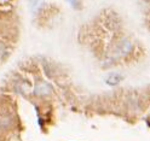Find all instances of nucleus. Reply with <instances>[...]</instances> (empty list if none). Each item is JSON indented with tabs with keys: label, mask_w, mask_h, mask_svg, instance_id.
<instances>
[{
	"label": "nucleus",
	"mask_w": 150,
	"mask_h": 141,
	"mask_svg": "<svg viewBox=\"0 0 150 141\" xmlns=\"http://www.w3.org/2000/svg\"><path fill=\"white\" fill-rule=\"evenodd\" d=\"M51 90H52L51 86L46 82H40L39 84H36V87H35V94H38V95H46V94H49Z\"/></svg>",
	"instance_id": "obj_1"
},
{
	"label": "nucleus",
	"mask_w": 150,
	"mask_h": 141,
	"mask_svg": "<svg viewBox=\"0 0 150 141\" xmlns=\"http://www.w3.org/2000/svg\"><path fill=\"white\" fill-rule=\"evenodd\" d=\"M131 50H132V43H131L128 40H124L119 45V47H117V54L125 55L128 52H131Z\"/></svg>",
	"instance_id": "obj_2"
},
{
	"label": "nucleus",
	"mask_w": 150,
	"mask_h": 141,
	"mask_svg": "<svg viewBox=\"0 0 150 141\" xmlns=\"http://www.w3.org/2000/svg\"><path fill=\"white\" fill-rule=\"evenodd\" d=\"M121 81H122V76L120 74H111L107 79V83L110 84V86H115V84L120 83Z\"/></svg>",
	"instance_id": "obj_3"
},
{
	"label": "nucleus",
	"mask_w": 150,
	"mask_h": 141,
	"mask_svg": "<svg viewBox=\"0 0 150 141\" xmlns=\"http://www.w3.org/2000/svg\"><path fill=\"white\" fill-rule=\"evenodd\" d=\"M10 122H11V119H10V117H8V116H0V127H1V128L8 127Z\"/></svg>",
	"instance_id": "obj_4"
},
{
	"label": "nucleus",
	"mask_w": 150,
	"mask_h": 141,
	"mask_svg": "<svg viewBox=\"0 0 150 141\" xmlns=\"http://www.w3.org/2000/svg\"><path fill=\"white\" fill-rule=\"evenodd\" d=\"M6 57H7V50H6V47L3 46V45H0V60H4Z\"/></svg>",
	"instance_id": "obj_5"
}]
</instances>
